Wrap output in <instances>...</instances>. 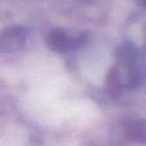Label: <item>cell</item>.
I'll return each instance as SVG.
<instances>
[{
  "instance_id": "obj_1",
  "label": "cell",
  "mask_w": 146,
  "mask_h": 146,
  "mask_svg": "<svg viewBox=\"0 0 146 146\" xmlns=\"http://www.w3.org/2000/svg\"><path fill=\"white\" fill-rule=\"evenodd\" d=\"M49 46L56 51H68L72 49H76L82 42L81 35H71L62 30H56L50 32L48 37Z\"/></svg>"
},
{
  "instance_id": "obj_2",
  "label": "cell",
  "mask_w": 146,
  "mask_h": 146,
  "mask_svg": "<svg viewBox=\"0 0 146 146\" xmlns=\"http://www.w3.org/2000/svg\"><path fill=\"white\" fill-rule=\"evenodd\" d=\"M26 33L21 28H13L3 35L1 38V49L3 50H15L25 41Z\"/></svg>"
}]
</instances>
